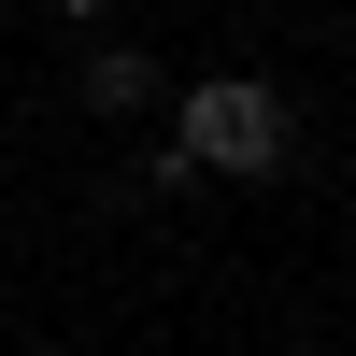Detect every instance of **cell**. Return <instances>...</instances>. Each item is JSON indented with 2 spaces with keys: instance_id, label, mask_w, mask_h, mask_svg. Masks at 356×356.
I'll return each mask as SVG.
<instances>
[{
  "instance_id": "1",
  "label": "cell",
  "mask_w": 356,
  "mask_h": 356,
  "mask_svg": "<svg viewBox=\"0 0 356 356\" xmlns=\"http://www.w3.org/2000/svg\"><path fill=\"white\" fill-rule=\"evenodd\" d=\"M285 143H300L285 86H257V72H200V86H186V129H171V157H186L200 186H257V171H285Z\"/></svg>"
},
{
  "instance_id": "2",
  "label": "cell",
  "mask_w": 356,
  "mask_h": 356,
  "mask_svg": "<svg viewBox=\"0 0 356 356\" xmlns=\"http://www.w3.org/2000/svg\"><path fill=\"white\" fill-rule=\"evenodd\" d=\"M86 100H100V114H143V100H157V57H143V43H86Z\"/></svg>"
},
{
  "instance_id": "3",
  "label": "cell",
  "mask_w": 356,
  "mask_h": 356,
  "mask_svg": "<svg viewBox=\"0 0 356 356\" xmlns=\"http://www.w3.org/2000/svg\"><path fill=\"white\" fill-rule=\"evenodd\" d=\"M57 15H72V29H100V15H114V0H57Z\"/></svg>"
}]
</instances>
